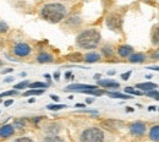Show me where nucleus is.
I'll list each match as a JSON object with an SVG mask.
<instances>
[{"label": "nucleus", "mask_w": 159, "mask_h": 142, "mask_svg": "<svg viewBox=\"0 0 159 142\" xmlns=\"http://www.w3.org/2000/svg\"><path fill=\"white\" fill-rule=\"evenodd\" d=\"M129 129H130V132H131L132 135H135V136H142V135H144V132H146V130H147L146 124L142 121L132 122Z\"/></svg>", "instance_id": "7"}, {"label": "nucleus", "mask_w": 159, "mask_h": 142, "mask_svg": "<svg viewBox=\"0 0 159 142\" xmlns=\"http://www.w3.org/2000/svg\"><path fill=\"white\" fill-rule=\"evenodd\" d=\"M134 53V48L131 45H120L118 48V54L121 58H129Z\"/></svg>", "instance_id": "10"}, {"label": "nucleus", "mask_w": 159, "mask_h": 142, "mask_svg": "<svg viewBox=\"0 0 159 142\" xmlns=\"http://www.w3.org/2000/svg\"><path fill=\"white\" fill-rule=\"evenodd\" d=\"M152 43L154 45L159 47V26L153 28V33H152Z\"/></svg>", "instance_id": "21"}, {"label": "nucleus", "mask_w": 159, "mask_h": 142, "mask_svg": "<svg viewBox=\"0 0 159 142\" xmlns=\"http://www.w3.org/2000/svg\"><path fill=\"white\" fill-rule=\"evenodd\" d=\"M12 126L16 127V129H23V127L26 126V119H23V118L16 119V120L14 121V125H12Z\"/></svg>", "instance_id": "25"}, {"label": "nucleus", "mask_w": 159, "mask_h": 142, "mask_svg": "<svg viewBox=\"0 0 159 142\" xmlns=\"http://www.w3.org/2000/svg\"><path fill=\"white\" fill-rule=\"evenodd\" d=\"M104 132L99 127H88L82 131L80 136V142H103Z\"/></svg>", "instance_id": "3"}, {"label": "nucleus", "mask_w": 159, "mask_h": 142, "mask_svg": "<svg viewBox=\"0 0 159 142\" xmlns=\"http://www.w3.org/2000/svg\"><path fill=\"white\" fill-rule=\"evenodd\" d=\"M67 15V9L61 2H49L40 7L42 19L50 23H59Z\"/></svg>", "instance_id": "1"}, {"label": "nucleus", "mask_w": 159, "mask_h": 142, "mask_svg": "<svg viewBox=\"0 0 159 142\" xmlns=\"http://www.w3.org/2000/svg\"><path fill=\"white\" fill-rule=\"evenodd\" d=\"M148 70H153V71H159V66H148Z\"/></svg>", "instance_id": "38"}, {"label": "nucleus", "mask_w": 159, "mask_h": 142, "mask_svg": "<svg viewBox=\"0 0 159 142\" xmlns=\"http://www.w3.org/2000/svg\"><path fill=\"white\" fill-rule=\"evenodd\" d=\"M107 94L111 98H119V99H131V94L126 93H119V92H107Z\"/></svg>", "instance_id": "16"}, {"label": "nucleus", "mask_w": 159, "mask_h": 142, "mask_svg": "<svg viewBox=\"0 0 159 142\" xmlns=\"http://www.w3.org/2000/svg\"><path fill=\"white\" fill-rule=\"evenodd\" d=\"M65 79H66V80H72V79H74V75H72L70 71H67V72L65 74Z\"/></svg>", "instance_id": "36"}, {"label": "nucleus", "mask_w": 159, "mask_h": 142, "mask_svg": "<svg viewBox=\"0 0 159 142\" xmlns=\"http://www.w3.org/2000/svg\"><path fill=\"white\" fill-rule=\"evenodd\" d=\"M60 130H61L60 125L59 124H55V122H52V124L47 125L45 129H44V131L47 134H49V135H58L60 132Z\"/></svg>", "instance_id": "11"}, {"label": "nucleus", "mask_w": 159, "mask_h": 142, "mask_svg": "<svg viewBox=\"0 0 159 142\" xmlns=\"http://www.w3.org/2000/svg\"><path fill=\"white\" fill-rule=\"evenodd\" d=\"M62 108H66V105L65 104H49V105H47V109H49V110H60Z\"/></svg>", "instance_id": "28"}, {"label": "nucleus", "mask_w": 159, "mask_h": 142, "mask_svg": "<svg viewBox=\"0 0 159 142\" xmlns=\"http://www.w3.org/2000/svg\"><path fill=\"white\" fill-rule=\"evenodd\" d=\"M37 61L40 62V64H47V62H53V61H54V58H53V55H50L49 53L43 52V53H39V54H38Z\"/></svg>", "instance_id": "15"}, {"label": "nucleus", "mask_w": 159, "mask_h": 142, "mask_svg": "<svg viewBox=\"0 0 159 142\" xmlns=\"http://www.w3.org/2000/svg\"><path fill=\"white\" fill-rule=\"evenodd\" d=\"M100 76H102L100 74H96V75H94V80H97V81H98V80L100 79Z\"/></svg>", "instance_id": "46"}, {"label": "nucleus", "mask_w": 159, "mask_h": 142, "mask_svg": "<svg viewBox=\"0 0 159 142\" xmlns=\"http://www.w3.org/2000/svg\"><path fill=\"white\" fill-rule=\"evenodd\" d=\"M98 86H102L104 88H119L120 85L113 80H98Z\"/></svg>", "instance_id": "14"}, {"label": "nucleus", "mask_w": 159, "mask_h": 142, "mask_svg": "<svg viewBox=\"0 0 159 142\" xmlns=\"http://www.w3.org/2000/svg\"><path fill=\"white\" fill-rule=\"evenodd\" d=\"M50 98H52L54 102H59L60 101V98L58 97V96H55V94H52V96H50Z\"/></svg>", "instance_id": "39"}, {"label": "nucleus", "mask_w": 159, "mask_h": 142, "mask_svg": "<svg viewBox=\"0 0 159 142\" xmlns=\"http://www.w3.org/2000/svg\"><path fill=\"white\" fill-rule=\"evenodd\" d=\"M12 52H14L15 55H17V57H20V58H26V57H28V55L31 54L32 48H31V45H28L27 43L21 42V43H17V44L14 45Z\"/></svg>", "instance_id": "4"}, {"label": "nucleus", "mask_w": 159, "mask_h": 142, "mask_svg": "<svg viewBox=\"0 0 159 142\" xmlns=\"http://www.w3.org/2000/svg\"><path fill=\"white\" fill-rule=\"evenodd\" d=\"M49 86V83H44V82H33L30 83V88H47Z\"/></svg>", "instance_id": "26"}, {"label": "nucleus", "mask_w": 159, "mask_h": 142, "mask_svg": "<svg viewBox=\"0 0 159 142\" xmlns=\"http://www.w3.org/2000/svg\"><path fill=\"white\" fill-rule=\"evenodd\" d=\"M124 91H125V93L131 94V96H141V94H143L142 91H137V89H135L134 87H125Z\"/></svg>", "instance_id": "23"}, {"label": "nucleus", "mask_w": 159, "mask_h": 142, "mask_svg": "<svg viewBox=\"0 0 159 142\" xmlns=\"http://www.w3.org/2000/svg\"><path fill=\"white\" fill-rule=\"evenodd\" d=\"M59 77H60V72H55V74H54V79L58 81V80H59Z\"/></svg>", "instance_id": "44"}, {"label": "nucleus", "mask_w": 159, "mask_h": 142, "mask_svg": "<svg viewBox=\"0 0 159 142\" xmlns=\"http://www.w3.org/2000/svg\"><path fill=\"white\" fill-rule=\"evenodd\" d=\"M9 31V26L6 22L4 21H0V33H6Z\"/></svg>", "instance_id": "30"}, {"label": "nucleus", "mask_w": 159, "mask_h": 142, "mask_svg": "<svg viewBox=\"0 0 159 142\" xmlns=\"http://www.w3.org/2000/svg\"><path fill=\"white\" fill-rule=\"evenodd\" d=\"M102 53H103L107 58H110V57H113V54H114V49H113L111 45H104V47L102 48Z\"/></svg>", "instance_id": "22"}, {"label": "nucleus", "mask_w": 159, "mask_h": 142, "mask_svg": "<svg viewBox=\"0 0 159 142\" xmlns=\"http://www.w3.org/2000/svg\"><path fill=\"white\" fill-rule=\"evenodd\" d=\"M94 101H96V98H87V99H86V103H87V104H91V103H93Z\"/></svg>", "instance_id": "42"}, {"label": "nucleus", "mask_w": 159, "mask_h": 142, "mask_svg": "<svg viewBox=\"0 0 159 142\" xmlns=\"http://www.w3.org/2000/svg\"><path fill=\"white\" fill-rule=\"evenodd\" d=\"M43 93H44V88H39V89H37V88H31L30 91L25 92L23 96H25V97H27V96H39V94H43Z\"/></svg>", "instance_id": "20"}, {"label": "nucleus", "mask_w": 159, "mask_h": 142, "mask_svg": "<svg viewBox=\"0 0 159 142\" xmlns=\"http://www.w3.org/2000/svg\"><path fill=\"white\" fill-rule=\"evenodd\" d=\"M144 60H146V54L144 53H132L129 57V61L134 62V64H139V62H143Z\"/></svg>", "instance_id": "13"}, {"label": "nucleus", "mask_w": 159, "mask_h": 142, "mask_svg": "<svg viewBox=\"0 0 159 142\" xmlns=\"http://www.w3.org/2000/svg\"><path fill=\"white\" fill-rule=\"evenodd\" d=\"M105 126H108L109 129H119L124 125V122L120 121V120H107V121L103 122Z\"/></svg>", "instance_id": "18"}, {"label": "nucleus", "mask_w": 159, "mask_h": 142, "mask_svg": "<svg viewBox=\"0 0 159 142\" xmlns=\"http://www.w3.org/2000/svg\"><path fill=\"white\" fill-rule=\"evenodd\" d=\"M107 26L111 31H118L122 26V19L116 14H111L107 17Z\"/></svg>", "instance_id": "5"}, {"label": "nucleus", "mask_w": 159, "mask_h": 142, "mask_svg": "<svg viewBox=\"0 0 159 142\" xmlns=\"http://www.w3.org/2000/svg\"><path fill=\"white\" fill-rule=\"evenodd\" d=\"M28 86H30V82H28V81H22V82H20V83H17V85H15V86H14V88L19 91V89H23V88H27Z\"/></svg>", "instance_id": "29"}, {"label": "nucleus", "mask_w": 159, "mask_h": 142, "mask_svg": "<svg viewBox=\"0 0 159 142\" xmlns=\"http://www.w3.org/2000/svg\"><path fill=\"white\" fill-rule=\"evenodd\" d=\"M153 98H154L156 101H159V92L157 93V94H156V96H154V97H153Z\"/></svg>", "instance_id": "49"}, {"label": "nucleus", "mask_w": 159, "mask_h": 142, "mask_svg": "<svg viewBox=\"0 0 159 142\" xmlns=\"http://www.w3.org/2000/svg\"><path fill=\"white\" fill-rule=\"evenodd\" d=\"M14 142H34V141L32 139H30V137H19V139L14 140Z\"/></svg>", "instance_id": "32"}, {"label": "nucleus", "mask_w": 159, "mask_h": 142, "mask_svg": "<svg viewBox=\"0 0 159 142\" xmlns=\"http://www.w3.org/2000/svg\"><path fill=\"white\" fill-rule=\"evenodd\" d=\"M67 59H70L71 61H81V60H83V57L80 54V53H74V54H71V55H69L67 57Z\"/></svg>", "instance_id": "27"}, {"label": "nucleus", "mask_w": 159, "mask_h": 142, "mask_svg": "<svg viewBox=\"0 0 159 142\" xmlns=\"http://www.w3.org/2000/svg\"><path fill=\"white\" fill-rule=\"evenodd\" d=\"M81 23H82V20H81L80 16H72V17H70L69 20L66 21V25L72 26V27H79Z\"/></svg>", "instance_id": "19"}, {"label": "nucleus", "mask_w": 159, "mask_h": 142, "mask_svg": "<svg viewBox=\"0 0 159 142\" xmlns=\"http://www.w3.org/2000/svg\"><path fill=\"white\" fill-rule=\"evenodd\" d=\"M151 58H152L153 60H159V49H157V50H154V52L152 53Z\"/></svg>", "instance_id": "34"}, {"label": "nucleus", "mask_w": 159, "mask_h": 142, "mask_svg": "<svg viewBox=\"0 0 159 142\" xmlns=\"http://www.w3.org/2000/svg\"><path fill=\"white\" fill-rule=\"evenodd\" d=\"M126 112H134V108H131V107H126Z\"/></svg>", "instance_id": "48"}, {"label": "nucleus", "mask_w": 159, "mask_h": 142, "mask_svg": "<svg viewBox=\"0 0 159 142\" xmlns=\"http://www.w3.org/2000/svg\"><path fill=\"white\" fill-rule=\"evenodd\" d=\"M131 74H132V71H127V72H125V74H122V75H121V79H122L124 81H127V80L130 79Z\"/></svg>", "instance_id": "33"}, {"label": "nucleus", "mask_w": 159, "mask_h": 142, "mask_svg": "<svg viewBox=\"0 0 159 142\" xmlns=\"http://www.w3.org/2000/svg\"><path fill=\"white\" fill-rule=\"evenodd\" d=\"M148 110H149V112H153V110H157V107H156V105H151V107L148 108Z\"/></svg>", "instance_id": "43"}, {"label": "nucleus", "mask_w": 159, "mask_h": 142, "mask_svg": "<svg viewBox=\"0 0 159 142\" xmlns=\"http://www.w3.org/2000/svg\"><path fill=\"white\" fill-rule=\"evenodd\" d=\"M149 139L154 142H159V125H156L149 131Z\"/></svg>", "instance_id": "17"}, {"label": "nucleus", "mask_w": 159, "mask_h": 142, "mask_svg": "<svg viewBox=\"0 0 159 142\" xmlns=\"http://www.w3.org/2000/svg\"><path fill=\"white\" fill-rule=\"evenodd\" d=\"M100 60V55L96 52H92V53H88L83 57V61L87 62V64H93V62H97Z\"/></svg>", "instance_id": "12"}, {"label": "nucleus", "mask_w": 159, "mask_h": 142, "mask_svg": "<svg viewBox=\"0 0 159 142\" xmlns=\"http://www.w3.org/2000/svg\"><path fill=\"white\" fill-rule=\"evenodd\" d=\"M14 103V99H9V101H6L4 104H5V107H9V105H11Z\"/></svg>", "instance_id": "41"}, {"label": "nucleus", "mask_w": 159, "mask_h": 142, "mask_svg": "<svg viewBox=\"0 0 159 142\" xmlns=\"http://www.w3.org/2000/svg\"><path fill=\"white\" fill-rule=\"evenodd\" d=\"M136 88H139V91H143V92H148V91L157 89L158 88V85L157 83H153V82H143V83H137L136 85Z\"/></svg>", "instance_id": "9"}, {"label": "nucleus", "mask_w": 159, "mask_h": 142, "mask_svg": "<svg viewBox=\"0 0 159 142\" xmlns=\"http://www.w3.org/2000/svg\"><path fill=\"white\" fill-rule=\"evenodd\" d=\"M28 102H30V103H34V102H36V98H31Z\"/></svg>", "instance_id": "50"}, {"label": "nucleus", "mask_w": 159, "mask_h": 142, "mask_svg": "<svg viewBox=\"0 0 159 142\" xmlns=\"http://www.w3.org/2000/svg\"><path fill=\"white\" fill-rule=\"evenodd\" d=\"M14 77L12 76H9V77H6V79H4V83H11V82H14Z\"/></svg>", "instance_id": "37"}, {"label": "nucleus", "mask_w": 159, "mask_h": 142, "mask_svg": "<svg viewBox=\"0 0 159 142\" xmlns=\"http://www.w3.org/2000/svg\"><path fill=\"white\" fill-rule=\"evenodd\" d=\"M108 75H109V76H113V75H115V71H114V70H111V71H108Z\"/></svg>", "instance_id": "47"}, {"label": "nucleus", "mask_w": 159, "mask_h": 142, "mask_svg": "<svg viewBox=\"0 0 159 142\" xmlns=\"http://www.w3.org/2000/svg\"><path fill=\"white\" fill-rule=\"evenodd\" d=\"M98 87L94 86V85H83V83H74V85H70L67 86L64 91L65 92H69V91H75V92H80V93H83L84 91H92V89H97Z\"/></svg>", "instance_id": "6"}, {"label": "nucleus", "mask_w": 159, "mask_h": 142, "mask_svg": "<svg viewBox=\"0 0 159 142\" xmlns=\"http://www.w3.org/2000/svg\"><path fill=\"white\" fill-rule=\"evenodd\" d=\"M42 142H64V140L59 136H57V135H50V136L45 137Z\"/></svg>", "instance_id": "24"}, {"label": "nucleus", "mask_w": 159, "mask_h": 142, "mask_svg": "<svg viewBox=\"0 0 159 142\" xmlns=\"http://www.w3.org/2000/svg\"><path fill=\"white\" fill-rule=\"evenodd\" d=\"M76 107H77V108H86V104H82V103H77V104H76Z\"/></svg>", "instance_id": "45"}, {"label": "nucleus", "mask_w": 159, "mask_h": 142, "mask_svg": "<svg viewBox=\"0 0 159 142\" xmlns=\"http://www.w3.org/2000/svg\"><path fill=\"white\" fill-rule=\"evenodd\" d=\"M12 71H14V69H12V67H6L5 70H2V71H1V74H2V75H5V74H9V72H12Z\"/></svg>", "instance_id": "35"}, {"label": "nucleus", "mask_w": 159, "mask_h": 142, "mask_svg": "<svg viewBox=\"0 0 159 142\" xmlns=\"http://www.w3.org/2000/svg\"><path fill=\"white\" fill-rule=\"evenodd\" d=\"M102 36L96 28H88L82 31L76 37V44L82 49H94L99 45Z\"/></svg>", "instance_id": "2"}, {"label": "nucleus", "mask_w": 159, "mask_h": 142, "mask_svg": "<svg viewBox=\"0 0 159 142\" xmlns=\"http://www.w3.org/2000/svg\"><path fill=\"white\" fill-rule=\"evenodd\" d=\"M1 65H2V61L0 60V66H1Z\"/></svg>", "instance_id": "51"}, {"label": "nucleus", "mask_w": 159, "mask_h": 142, "mask_svg": "<svg viewBox=\"0 0 159 142\" xmlns=\"http://www.w3.org/2000/svg\"><path fill=\"white\" fill-rule=\"evenodd\" d=\"M15 132V127L12 125H4L0 127V137L2 139H7L9 136L14 135Z\"/></svg>", "instance_id": "8"}, {"label": "nucleus", "mask_w": 159, "mask_h": 142, "mask_svg": "<svg viewBox=\"0 0 159 142\" xmlns=\"http://www.w3.org/2000/svg\"><path fill=\"white\" fill-rule=\"evenodd\" d=\"M15 94H17V89H11V91H7V92L1 93V94H0V98L7 97V96H15Z\"/></svg>", "instance_id": "31"}, {"label": "nucleus", "mask_w": 159, "mask_h": 142, "mask_svg": "<svg viewBox=\"0 0 159 142\" xmlns=\"http://www.w3.org/2000/svg\"><path fill=\"white\" fill-rule=\"evenodd\" d=\"M42 119H43V117H36V118H33V119H32V121H33V122H38V121H40Z\"/></svg>", "instance_id": "40"}]
</instances>
